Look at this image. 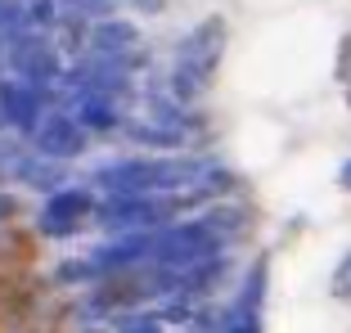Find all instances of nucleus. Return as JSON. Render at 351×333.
<instances>
[{
	"instance_id": "1",
	"label": "nucleus",
	"mask_w": 351,
	"mask_h": 333,
	"mask_svg": "<svg viewBox=\"0 0 351 333\" xmlns=\"http://www.w3.org/2000/svg\"><path fill=\"white\" fill-rule=\"evenodd\" d=\"M90 194L86 189H59V194H50V203L41 208V230L45 234H68V230H77L86 217H90Z\"/></svg>"
},
{
	"instance_id": "2",
	"label": "nucleus",
	"mask_w": 351,
	"mask_h": 333,
	"mask_svg": "<svg viewBox=\"0 0 351 333\" xmlns=\"http://www.w3.org/2000/svg\"><path fill=\"white\" fill-rule=\"evenodd\" d=\"M36 145H41V153H50V158H77V153H82V145H86V136H82V126H77V122L54 117V122L41 126Z\"/></svg>"
},
{
	"instance_id": "3",
	"label": "nucleus",
	"mask_w": 351,
	"mask_h": 333,
	"mask_svg": "<svg viewBox=\"0 0 351 333\" xmlns=\"http://www.w3.org/2000/svg\"><path fill=\"white\" fill-rule=\"evenodd\" d=\"M342 185H347V189H351V162H347V171H342Z\"/></svg>"
}]
</instances>
